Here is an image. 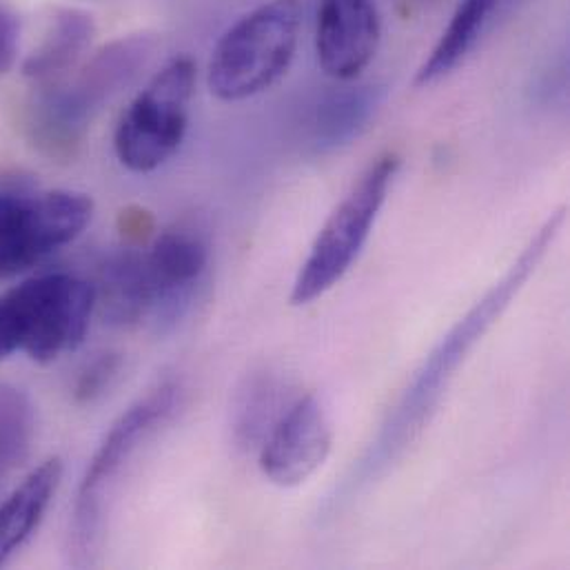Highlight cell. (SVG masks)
I'll use <instances>...</instances> for the list:
<instances>
[{
    "mask_svg": "<svg viewBox=\"0 0 570 570\" xmlns=\"http://www.w3.org/2000/svg\"><path fill=\"white\" fill-rule=\"evenodd\" d=\"M94 200L80 191L0 185V278H13L71 245L91 223Z\"/></svg>",
    "mask_w": 570,
    "mask_h": 570,
    "instance_id": "7",
    "label": "cell"
},
{
    "mask_svg": "<svg viewBox=\"0 0 570 570\" xmlns=\"http://www.w3.org/2000/svg\"><path fill=\"white\" fill-rule=\"evenodd\" d=\"M125 360L118 351H100L91 355L78 371L71 382V397L80 406L100 402L118 382Z\"/></svg>",
    "mask_w": 570,
    "mask_h": 570,
    "instance_id": "19",
    "label": "cell"
},
{
    "mask_svg": "<svg viewBox=\"0 0 570 570\" xmlns=\"http://www.w3.org/2000/svg\"><path fill=\"white\" fill-rule=\"evenodd\" d=\"M20 22L16 13L0 0V73L9 71L18 56Z\"/></svg>",
    "mask_w": 570,
    "mask_h": 570,
    "instance_id": "20",
    "label": "cell"
},
{
    "mask_svg": "<svg viewBox=\"0 0 570 570\" xmlns=\"http://www.w3.org/2000/svg\"><path fill=\"white\" fill-rule=\"evenodd\" d=\"M151 53L154 40L134 33L98 49L78 71L40 85L27 114L29 140L49 158H73L96 116L140 76Z\"/></svg>",
    "mask_w": 570,
    "mask_h": 570,
    "instance_id": "2",
    "label": "cell"
},
{
    "mask_svg": "<svg viewBox=\"0 0 570 570\" xmlns=\"http://www.w3.org/2000/svg\"><path fill=\"white\" fill-rule=\"evenodd\" d=\"M96 308L114 326H136L151 317L156 293L151 285L145 249L125 245L98 265Z\"/></svg>",
    "mask_w": 570,
    "mask_h": 570,
    "instance_id": "12",
    "label": "cell"
},
{
    "mask_svg": "<svg viewBox=\"0 0 570 570\" xmlns=\"http://www.w3.org/2000/svg\"><path fill=\"white\" fill-rule=\"evenodd\" d=\"M562 223L564 209L544 223L538 236L513 263L509 274L500 283H495L482 299H478V304L464 317H460V322L442 337L435 351L426 357L424 366L417 371L411 389H406V393L402 395L393 415L386 420L375 446H371V453L364 462V473L380 471L384 464L400 458L406 446H411V442L420 438L431 415L435 413L444 389L455 377L458 368L464 364L482 335L500 320L513 297L535 274Z\"/></svg>",
    "mask_w": 570,
    "mask_h": 570,
    "instance_id": "1",
    "label": "cell"
},
{
    "mask_svg": "<svg viewBox=\"0 0 570 570\" xmlns=\"http://www.w3.org/2000/svg\"><path fill=\"white\" fill-rule=\"evenodd\" d=\"M96 311V288L71 274L29 278L0 295V362L22 351L51 364L76 351Z\"/></svg>",
    "mask_w": 570,
    "mask_h": 570,
    "instance_id": "4",
    "label": "cell"
},
{
    "mask_svg": "<svg viewBox=\"0 0 570 570\" xmlns=\"http://www.w3.org/2000/svg\"><path fill=\"white\" fill-rule=\"evenodd\" d=\"M183 386L167 380L134 402L105 433L80 480L67 533V560L73 569H91L102 551L109 500L136 458L180 409Z\"/></svg>",
    "mask_w": 570,
    "mask_h": 570,
    "instance_id": "3",
    "label": "cell"
},
{
    "mask_svg": "<svg viewBox=\"0 0 570 570\" xmlns=\"http://www.w3.org/2000/svg\"><path fill=\"white\" fill-rule=\"evenodd\" d=\"M286 391V382L269 371H256L240 382L229 411V431L236 449L247 453L263 446L269 431L293 402Z\"/></svg>",
    "mask_w": 570,
    "mask_h": 570,
    "instance_id": "14",
    "label": "cell"
},
{
    "mask_svg": "<svg viewBox=\"0 0 570 570\" xmlns=\"http://www.w3.org/2000/svg\"><path fill=\"white\" fill-rule=\"evenodd\" d=\"M60 482L62 460L49 458L0 502V567L9 564L40 529Z\"/></svg>",
    "mask_w": 570,
    "mask_h": 570,
    "instance_id": "13",
    "label": "cell"
},
{
    "mask_svg": "<svg viewBox=\"0 0 570 570\" xmlns=\"http://www.w3.org/2000/svg\"><path fill=\"white\" fill-rule=\"evenodd\" d=\"M382 20L373 0H320L315 56L320 69L340 80H355L375 58Z\"/></svg>",
    "mask_w": 570,
    "mask_h": 570,
    "instance_id": "11",
    "label": "cell"
},
{
    "mask_svg": "<svg viewBox=\"0 0 570 570\" xmlns=\"http://www.w3.org/2000/svg\"><path fill=\"white\" fill-rule=\"evenodd\" d=\"M331 449L333 431L326 411L313 393H306L286 406L269 431L258 449V466L272 484L295 489L324 466Z\"/></svg>",
    "mask_w": 570,
    "mask_h": 570,
    "instance_id": "9",
    "label": "cell"
},
{
    "mask_svg": "<svg viewBox=\"0 0 570 570\" xmlns=\"http://www.w3.org/2000/svg\"><path fill=\"white\" fill-rule=\"evenodd\" d=\"M495 16L498 0H460L429 58L417 69L413 85L424 89L449 78L471 56Z\"/></svg>",
    "mask_w": 570,
    "mask_h": 570,
    "instance_id": "16",
    "label": "cell"
},
{
    "mask_svg": "<svg viewBox=\"0 0 570 570\" xmlns=\"http://www.w3.org/2000/svg\"><path fill=\"white\" fill-rule=\"evenodd\" d=\"M518 2H522V0H498V13H500L502 9H511V7L518 4Z\"/></svg>",
    "mask_w": 570,
    "mask_h": 570,
    "instance_id": "22",
    "label": "cell"
},
{
    "mask_svg": "<svg viewBox=\"0 0 570 570\" xmlns=\"http://www.w3.org/2000/svg\"><path fill=\"white\" fill-rule=\"evenodd\" d=\"M94 33L96 24L91 13L82 9H60L40 47L27 56L22 65L24 76L38 87L65 78L89 49Z\"/></svg>",
    "mask_w": 570,
    "mask_h": 570,
    "instance_id": "17",
    "label": "cell"
},
{
    "mask_svg": "<svg viewBox=\"0 0 570 570\" xmlns=\"http://www.w3.org/2000/svg\"><path fill=\"white\" fill-rule=\"evenodd\" d=\"M400 2H404V4H413V2H420V0H400Z\"/></svg>",
    "mask_w": 570,
    "mask_h": 570,
    "instance_id": "23",
    "label": "cell"
},
{
    "mask_svg": "<svg viewBox=\"0 0 570 570\" xmlns=\"http://www.w3.org/2000/svg\"><path fill=\"white\" fill-rule=\"evenodd\" d=\"M196 89V65L180 56L169 60L122 111L114 149L122 167L151 174L176 156L187 129Z\"/></svg>",
    "mask_w": 570,
    "mask_h": 570,
    "instance_id": "8",
    "label": "cell"
},
{
    "mask_svg": "<svg viewBox=\"0 0 570 570\" xmlns=\"http://www.w3.org/2000/svg\"><path fill=\"white\" fill-rule=\"evenodd\" d=\"M400 165L402 158L395 151L377 156L337 203L295 276L288 295L293 306L315 302L351 272L373 234Z\"/></svg>",
    "mask_w": 570,
    "mask_h": 570,
    "instance_id": "6",
    "label": "cell"
},
{
    "mask_svg": "<svg viewBox=\"0 0 570 570\" xmlns=\"http://www.w3.org/2000/svg\"><path fill=\"white\" fill-rule=\"evenodd\" d=\"M386 87L353 85L326 94L313 116V142L320 151H335L357 140L380 111Z\"/></svg>",
    "mask_w": 570,
    "mask_h": 570,
    "instance_id": "15",
    "label": "cell"
},
{
    "mask_svg": "<svg viewBox=\"0 0 570 570\" xmlns=\"http://www.w3.org/2000/svg\"><path fill=\"white\" fill-rule=\"evenodd\" d=\"M36 433L31 397L16 384L0 382V491L22 466Z\"/></svg>",
    "mask_w": 570,
    "mask_h": 570,
    "instance_id": "18",
    "label": "cell"
},
{
    "mask_svg": "<svg viewBox=\"0 0 570 570\" xmlns=\"http://www.w3.org/2000/svg\"><path fill=\"white\" fill-rule=\"evenodd\" d=\"M299 27V0H269L236 20L209 60L212 94L225 102H240L278 85L295 58Z\"/></svg>",
    "mask_w": 570,
    "mask_h": 570,
    "instance_id": "5",
    "label": "cell"
},
{
    "mask_svg": "<svg viewBox=\"0 0 570 570\" xmlns=\"http://www.w3.org/2000/svg\"><path fill=\"white\" fill-rule=\"evenodd\" d=\"M145 256L156 293L151 320L158 328H171L185 317L205 278L209 245L198 229L176 225L160 232Z\"/></svg>",
    "mask_w": 570,
    "mask_h": 570,
    "instance_id": "10",
    "label": "cell"
},
{
    "mask_svg": "<svg viewBox=\"0 0 570 570\" xmlns=\"http://www.w3.org/2000/svg\"><path fill=\"white\" fill-rule=\"evenodd\" d=\"M118 227L127 240V245H140L145 238L151 236L154 232V218L149 212L140 209V207H129L120 214L118 218Z\"/></svg>",
    "mask_w": 570,
    "mask_h": 570,
    "instance_id": "21",
    "label": "cell"
}]
</instances>
